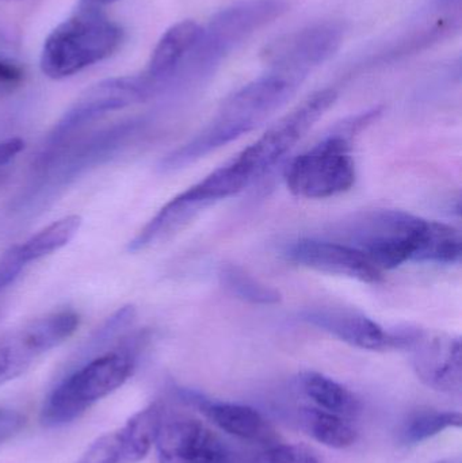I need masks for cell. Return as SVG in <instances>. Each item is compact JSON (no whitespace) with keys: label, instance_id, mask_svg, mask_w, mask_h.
<instances>
[{"label":"cell","instance_id":"83f0119b","mask_svg":"<svg viewBox=\"0 0 462 463\" xmlns=\"http://www.w3.org/2000/svg\"><path fill=\"white\" fill-rule=\"evenodd\" d=\"M436 463H462L460 457H453V458L442 459Z\"/></svg>","mask_w":462,"mask_h":463},{"label":"cell","instance_id":"ba28073f","mask_svg":"<svg viewBox=\"0 0 462 463\" xmlns=\"http://www.w3.org/2000/svg\"><path fill=\"white\" fill-rule=\"evenodd\" d=\"M338 92L320 90L303 100L269 128L265 135L235 157L252 181L268 173L312 129L335 103Z\"/></svg>","mask_w":462,"mask_h":463},{"label":"cell","instance_id":"4316f807","mask_svg":"<svg viewBox=\"0 0 462 463\" xmlns=\"http://www.w3.org/2000/svg\"><path fill=\"white\" fill-rule=\"evenodd\" d=\"M114 2H117V0H80V7L99 10L103 5H111Z\"/></svg>","mask_w":462,"mask_h":463},{"label":"cell","instance_id":"30bf717a","mask_svg":"<svg viewBox=\"0 0 462 463\" xmlns=\"http://www.w3.org/2000/svg\"><path fill=\"white\" fill-rule=\"evenodd\" d=\"M398 350L409 351L418 378L442 393H460L461 342L458 337L428 329H396Z\"/></svg>","mask_w":462,"mask_h":463},{"label":"cell","instance_id":"7402d4cb","mask_svg":"<svg viewBox=\"0 0 462 463\" xmlns=\"http://www.w3.org/2000/svg\"><path fill=\"white\" fill-rule=\"evenodd\" d=\"M222 286L236 298L251 304L273 305L281 299L278 291L257 278L250 275L246 269L233 264H225L219 272Z\"/></svg>","mask_w":462,"mask_h":463},{"label":"cell","instance_id":"44dd1931","mask_svg":"<svg viewBox=\"0 0 462 463\" xmlns=\"http://www.w3.org/2000/svg\"><path fill=\"white\" fill-rule=\"evenodd\" d=\"M462 416L452 411L422 410L409 416L399 430V440L411 446L425 442L449 429H460Z\"/></svg>","mask_w":462,"mask_h":463},{"label":"cell","instance_id":"ac0fdd59","mask_svg":"<svg viewBox=\"0 0 462 463\" xmlns=\"http://www.w3.org/2000/svg\"><path fill=\"white\" fill-rule=\"evenodd\" d=\"M80 227V216L72 214V216L62 217L33 234L21 244L14 245L11 247V250L18 263L26 269L33 261L41 260L70 244L71 240H73V237L78 234Z\"/></svg>","mask_w":462,"mask_h":463},{"label":"cell","instance_id":"6da1fadb","mask_svg":"<svg viewBox=\"0 0 462 463\" xmlns=\"http://www.w3.org/2000/svg\"><path fill=\"white\" fill-rule=\"evenodd\" d=\"M347 234L344 244L361 250L382 271L409 261L455 264L461 259L460 232L406 212L363 214L347 227Z\"/></svg>","mask_w":462,"mask_h":463},{"label":"cell","instance_id":"603a6c76","mask_svg":"<svg viewBox=\"0 0 462 463\" xmlns=\"http://www.w3.org/2000/svg\"><path fill=\"white\" fill-rule=\"evenodd\" d=\"M252 463H320L317 457L304 446L276 443L269 446Z\"/></svg>","mask_w":462,"mask_h":463},{"label":"cell","instance_id":"9c48e42d","mask_svg":"<svg viewBox=\"0 0 462 463\" xmlns=\"http://www.w3.org/2000/svg\"><path fill=\"white\" fill-rule=\"evenodd\" d=\"M79 324L78 313L59 310L27 321L3 335L0 337V386L21 377L41 356L72 336Z\"/></svg>","mask_w":462,"mask_h":463},{"label":"cell","instance_id":"277c9868","mask_svg":"<svg viewBox=\"0 0 462 463\" xmlns=\"http://www.w3.org/2000/svg\"><path fill=\"white\" fill-rule=\"evenodd\" d=\"M379 116L380 109H373L344 121L341 130L295 157L285 171L288 189L306 200H325L349 192L355 184L349 135L360 132Z\"/></svg>","mask_w":462,"mask_h":463},{"label":"cell","instance_id":"8992f818","mask_svg":"<svg viewBox=\"0 0 462 463\" xmlns=\"http://www.w3.org/2000/svg\"><path fill=\"white\" fill-rule=\"evenodd\" d=\"M288 11L287 0H243L217 13L179 72L181 83L200 80L239 45Z\"/></svg>","mask_w":462,"mask_h":463},{"label":"cell","instance_id":"52a82bcc","mask_svg":"<svg viewBox=\"0 0 462 463\" xmlns=\"http://www.w3.org/2000/svg\"><path fill=\"white\" fill-rule=\"evenodd\" d=\"M155 90L146 75L108 79L87 89L64 114L43 146L46 156L72 140L76 132L103 116L137 105L154 97Z\"/></svg>","mask_w":462,"mask_h":463},{"label":"cell","instance_id":"3957f363","mask_svg":"<svg viewBox=\"0 0 462 463\" xmlns=\"http://www.w3.org/2000/svg\"><path fill=\"white\" fill-rule=\"evenodd\" d=\"M137 345H127L87 362L71 373L46 399L41 423L59 429L78 420L100 400L121 388L136 370Z\"/></svg>","mask_w":462,"mask_h":463},{"label":"cell","instance_id":"d6986e66","mask_svg":"<svg viewBox=\"0 0 462 463\" xmlns=\"http://www.w3.org/2000/svg\"><path fill=\"white\" fill-rule=\"evenodd\" d=\"M301 391L320 410L352 418L361 410L360 400L346 386L327 375L306 372L298 378Z\"/></svg>","mask_w":462,"mask_h":463},{"label":"cell","instance_id":"ffe728a7","mask_svg":"<svg viewBox=\"0 0 462 463\" xmlns=\"http://www.w3.org/2000/svg\"><path fill=\"white\" fill-rule=\"evenodd\" d=\"M300 423L309 437L330 449L342 450L354 445L357 440V430L344 416L317 407L303 408Z\"/></svg>","mask_w":462,"mask_h":463},{"label":"cell","instance_id":"9a60e30c","mask_svg":"<svg viewBox=\"0 0 462 463\" xmlns=\"http://www.w3.org/2000/svg\"><path fill=\"white\" fill-rule=\"evenodd\" d=\"M301 320L331 336L369 351L398 350L395 331H387L363 313L347 307H308L300 313Z\"/></svg>","mask_w":462,"mask_h":463},{"label":"cell","instance_id":"7c38bea8","mask_svg":"<svg viewBox=\"0 0 462 463\" xmlns=\"http://www.w3.org/2000/svg\"><path fill=\"white\" fill-rule=\"evenodd\" d=\"M344 37V29L334 22L311 24L271 43L263 52V59L271 70L306 80L339 51Z\"/></svg>","mask_w":462,"mask_h":463},{"label":"cell","instance_id":"7a4b0ae2","mask_svg":"<svg viewBox=\"0 0 462 463\" xmlns=\"http://www.w3.org/2000/svg\"><path fill=\"white\" fill-rule=\"evenodd\" d=\"M304 79L269 68L255 80L233 92L203 130L163 159V171H175L203 159L252 132L282 108Z\"/></svg>","mask_w":462,"mask_h":463},{"label":"cell","instance_id":"e0dca14e","mask_svg":"<svg viewBox=\"0 0 462 463\" xmlns=\"http://www.w3.org/2000/svg\"><path fill=\"white\" fill-rule=\"evenodd\" d=\"M198 408L217 429L246 442L276 445L278 435L268 419L254 408L225 402H203L197 399Z\"/></svg>","mask_w":462,"mask_h":463},{"label":"cell","instance_id":"2e32d148","mask_svg":"<svg viewBox=\"0 0 462 463\" xmlns=\"http://www.w3.org/2000/svg\"><path fill=\"white\" fill-rule=\"evenodd\" d=\"M201 32L203 26L187 19L174 24L162 35L144 73L156 94L178 84L179 72L197 45Z\"/></svg>","mask_w":462,"mask_h":463},{"label":"cell","instance_id":"484cf974","mask_svg":"<svg viewBox=\"0 0 462 463\" xmlns=\"http://www.w3.org/2000/svg\"><path fill=\"white\" fill-rule=\"evenodd\" d=\"M24 72L15 62L0 57V87H13L21 83Z\"/></svg>","mask_w":462,"mask_h":463},{"label":"cell","instance_id":"4fadbf2b","mask_svg":"<svg viewBox=\"0 0 462 463\" xmlns=\"http://www.w3.org/2000/svg\"><path fill=\"white\" fill-rule=\"evenodd\" d=\"M162 404L152 402L116 431L98 438L76 463H137L155 445Z\"/></svg>","mask_w":462,"mask_h":463},{"label":"cell","instance_id":"8fae6325","mask_svg":"<svg viewBox=\"0 0 462 463\" xmlns=\"http://www.w3.org/2000/svg\"><path fill=\"white\" fill-rule=\"evenodd\" d=\"M162 404L155 449L159 463H228L230 451L203 421Z\"/></svg>","mask_w":462,"mask_h":463},{"label":"cell","instance_id":"5b68a950","mask_svg":"<svg viewBox=\"0 0 462 463\" xmlns=\"http://www.w3.org/2000/svg\"><path fill=\"white\" fill-rule=\"evenodd\" d=\"M124 40L118 24L99 10L80 7L60 24L43 43L40 65L43 75L60 80L113 56Z\"/></svg>","mask_w":462,"mask_h":463},{"label":"cell","instance_id":"5bb4252c","mask_svg":"<svg viewBox=\"0 0 462 463\" xmlns=\"http://www.w3.org/2000/svg\"><path fill=\"white\" fill-rule=\"evenodd\" d=\"M285 255L292 263L323 274L365 283H379L382 279V269L374 266L368 256L344 242L300 239L287 248Z\"/></svg>","mask_w":462,"mask_h":463},{"label":"cell","instance_id":"cb8c5ba5","mask_svg":"<svg viewBox=\"0 0 462 463\" xmlns=\"http://www.w3.org/2000/svg\"><path fill=\"white\" fill-rule=\"evenodd\" d=\"M24 426V416L18 411L0 408V446L15 437Z\"/></svg>","mask_w":462,"mask_h":463},{"label":"cell","instance_id":"d4e9b609","mask_svg":"<svg viewBox=\"0 0 462 463\" xmlns=\"http://www.w3.org/2000/svg\"><path fill=\"white\" fill-rule=\"evenodd\" d=\"M24 148V143L21 138H8V140L0 141V178L5 175L8 165L15 160Z\"/></svg>","mask_w":462,"mask_h":463}]
</instances>
